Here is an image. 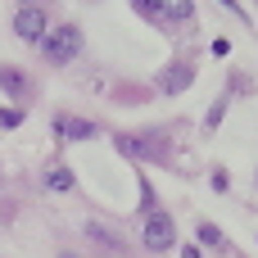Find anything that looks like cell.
<instances>
[{
  "label": "cell",
  "instance_id": "obj_6",
  "mask_svg": "<svg viewBox=\"0 0 258 258\" xmlns=\"http://www.w3.org/2000/svg\"><path fill=\"white\" fill-rule=\"evenodd\" d=\"M190 82H195V68H168V73L159 77V86H163L168 95H177V91H186Z\"/></svg>",
  "mask_w": 258,
  "mask_h": 258
},
{
  "label": "cell",
  "instance_id": "obj_16",
  "mask_svg": "<svg viewBox=\"0 0 258 258\" xmlns=\"http://www.w3.org/2000/svg\"><path fill=\"white\" fill-rule=\"evenodd\" d=\"M181 258H200V249H195V245H186V249H181Z\"/></svg>",
  "mask_w": 258,
  "mask_h": 258
},
{
  "label": "cell",
  "instance_id": "obj_7",
  "mask_svg": "<svg viewBox=\"0 0 258 258\" xmlns=\"http://www.w3.org/2000/svg\"><path fill=\"white\" fill-rule=\"evenodd\" d=\"M159 9H163L168 23H190L195 18V5L190 0H159Z\"/></svg>",
  "mask_w": 258,
  "mask_h": 258
},
{
  "label": "cell",
  "instance_id": "obj_5",
  "mask_svg": "<svg viewBox=\"0 0 258 258\" xmlns=\"http://www.w3.org/2000/svg\"><path fill=\"white\" fill-rule=\"evenodd\" d=\"M54 132H59L63 141H91L100 127H95V122H86V118H54Z\"/></svg>",
  "mask_w": 258,
  "mask_h": 258
},
{
  "label": "cell",
  "instance_id": "obj_13",
  "mask_svg": "<svg viewBox=\"0 0 258 258\" xmlns=\"http://www.w3.org/2000/svg\"><path fill=\"white\" fill-rule=\"evenodd\" d=\"M222 113H227V100H218V104H213V109H209V118H204V127H209V132H213V127H218V122H222Z\"/></svg>",
  "mask_w": 258,
  "mask_h": 258
},
{
  "label": "cell",
  "instance_id": "obj_17",
  "mask_svg": "<svg viewBox=\"0 0 258 258\" xmlns=\"http://www.w3.org/2000/svg\"><path fill=\"white\" fill-rule=\"evenodd\" d=\"M59 258H77V254H59Z\"/></svg>",
  "mask_w": 258,
  "mask_h": 258
},
{
  "label": "cell",
  "instance_id": "obj_18",
  "mask_svg": "<svg viewBox=\"0 0 258 258\" xmlns=\"http://www.w3.org/2000/svg\"><path fill=\"white\" fill-rule=\"evenodd\" d=\"M23 5H32V0H23Z\"/></svg>",
  "mask_w": 258,
  "mask_h": 258
},
{
  "label": "cell",
  "instance_id": "obj_10",
  "mask_svg": "<svg viewBox=\"0 0 258 258\" xmlns=\"http://www.w3.org/2000/svg\"><path fill=\"white\" fill-rule=\"evenodd\" d=\"M86 236H91V240H100V245H104V249H122V240H118V236H113V231H104V227H100V222H91V227H86Z\"/></svg>",
  "mask_w": 258,
  "mask_h": 258
},
{
  "label": "cell",
  "instance_id": "obj_8",
  "mask_svg": "<svg viewBox=\"0 0 258 258\" xmlns=\"http://www.w3.org/2000/svg\"><path fill=\"white\" fill-rule=\"evenodd\" d=\"M73 186H77L73 168H50V172H45V190H59V195H63V190H73Z\"/></svg>",
  "mask_w": 258,
  "mask_h": 258
},
{
  "label": "cell",
  "instance_id": "obj_11",
  "mask_svg": "<svg viewBox=\"0 0 258 258\" xmlns=\"http://www.w3.org/2000/svg\"><path fill=\"white\" fill-rule=\"evenodd\" d=\"M132 9H136L141 18H150V23H168L163 9H159V0H132Z\"/></svg>",
  "mask_w": 258,
  "mask_h": 258
},
{
  "label": "cell",
  "instance_id": "obj_3",
  "mask_svg": "<svg viewBox=\"0 0 258 258\" xmlns=\"http://www.w3.org/2000/svg\"><path fill=\"white\" fill-rule=\"evenodd\" d=\"M118 150H122L127 159H136V163L163 159V136H154V132H145V136H118Z\"/></svg>",
  "mask_w": 258,
  "mask_h": 258
},
{
  "label": "cell",
  "instance_id": "obj_2",
  "mask_svg": "<svg viewBox=\"0 0 258 258\" xmlns=\"http://www.w3.org/2000/svg\"><path fill=\"white\" fill-rule=\"evenodd\" d=\"M141 245H145L150 254H168V249L177 245V222H172L163 209H150V213H145V227H141Z\"/></svg>",
  "mask_w": 258,
  "mask_h": 258
},
{
  "label": "cell",
  "instance_id": "obj_1",
  "mask_svg": "<svg viewBox=\"0 0 258 258\" xmlns=\"http://www.w3.org/2000/svg\"><path fill=\"white\" fill-rule=\"evenodd\" d=\"M77 50H82V32L73 23H59V27H50L41 36V54L50 63H68V59H77Z\"/></svg>",
  "mask_w": 258,
  "mask_h": 258
},
{
  "label": "cell",
  "instance_id": "obj_15",
  "mask_svg": "<svg viewBox=\"0 0 258 258\" xmlns=\"http://www.w3.org/2000/svg\"><path fill=\"white\" fill-rule=\"evenodd\" d=\"M218 5H222V9H231V14H236V18H245V9H240V5H236V0H218Z\"/></svg>",
  "mask_w": 258,
  "mask_h": 258
},
{
  "label": "cell",
  "instance_id": "obj_9",
  "mask_svg": "<svg viewBox=\"0 0 258 258\" xmlns=\"http://www.w3.org/2000/svg\"><path fill=\"white\" fill-rule=\"evenodd\" d=\"M0 86H5V91H9L14 100H18L23 91H27V82H23V73H14V68H0Z\"/></svg>",
  "mask_w": 258,
  "mask_h": 258
},
{
  "label": "cell",
  "instance_id": "obj_14",
  "mask_svg": "<svg viewBox=\"0 0 258 258\" xmlns=\"http://www.w3.org/2000/svg\"><path fill=\"white\" fill-rule=\"evenodd\" d=\"M23 122V109H0V127H18Z\"/></svg>",
  "mask_w": 258,
  "mask_h": 258
},
{
  "label": "cell",
  "instance_id": "obj_4",
  "mask_svg": "<svg viewBox=\"0 0 258 258\" xmlns=\"http://www.w3.org/2000/svg\"><path fill=\"white\" fill-rule=\"evenodd\" d=\"M14 32H18L23 41H41V36L50 32V23H45V14H41L36 5H23L18 18H14Z\"/></svg>",
  "mask_w": 258,
  "mask_h": 258
},
{
  "label": "cell",
  "instance_id": "obj_12",
  "mask_svg": "<svg viewBox=\"0 0 258 258\" xmlns=\"http://www.w3.org/2000/svg\"><path fill=\"white\" fill-rule=\"evenodd\" d=\"M200 240H204L209 249H222V245H227V236H222L213 222H200Z\"/></svg>",
  "mask_w": 258,
  "mask_h": 258
}]
</instances>
